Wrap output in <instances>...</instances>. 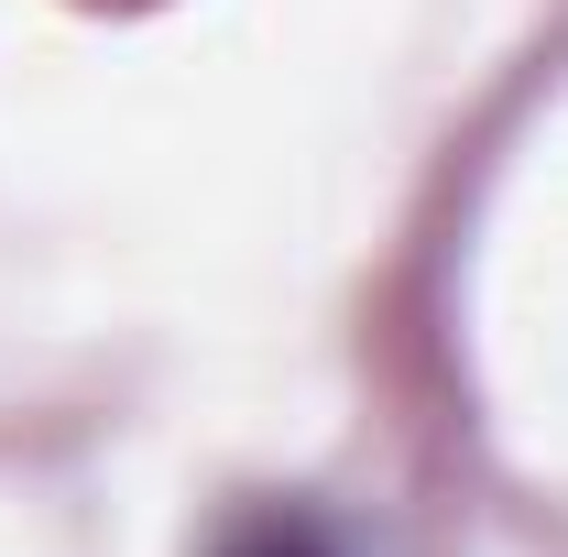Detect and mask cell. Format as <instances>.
<instances>
[{"label": "cell", "mask_w": 568, "mask_h": 557, "mask_svg": "<svg viewBox=\"0 0 568 557\" xmlns=\"http://www.w3.org/2000/svg\"><path fill=\"white\" fill-rule=\"evenodd\" d=\"M209 557H339V536H328L317 514H295V503H263V514H241Z\"/></svg>", "instance_id": "cell-1"}]
</instances>
